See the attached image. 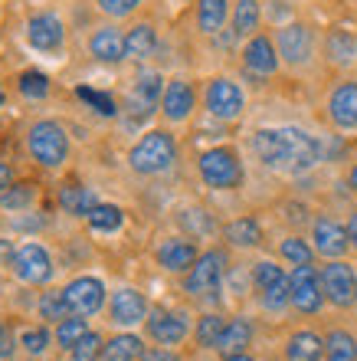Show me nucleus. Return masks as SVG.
Masks as SVG:
<instances>
[{"instance_id":"16","label":"nucleus","mask_w":357,"mask_h":361,"mask_svg":"<svg viewBox=\"0 0 357 361\" xmlns=\"http://www.w3.org/2000/svg\"><path fill=\"white\" fill-rule=\"evenodd\" d=\"M190 332V322L184 312H168V309H154L148 319V335L158 345H180Z\"/></svg>"},{"instance_id":"41","label":"nucleus","mask_w":357,"mask_h":361,"mask_svg":"<svg viewBox=\"0 0 357 361\" xmlns=\"http://www.w3.org/2000/svg\"><path fill=\"white\" fill-rule=\"evenodd\" d=\"M285 279V273L279 267H275V263H256L253 267V283H256V289H259V293H265V289H269V286H275V283H282Z\"/></svg>"},{"instance_id":"4","label":"nucleus","mask_w":357,"mask_h":361,"mask_svg":"<svg viewBox=\"0 0 357 361\" xmlns=\"http://www.w3.org/2000/svg\"><path fill=\"white\" fill-rule=\"evenodd\" d=\"M200 178L203 184L213 190H233L243 184V161H239V154L233 148H207V152L200 154Z\"/></svg>"},{"instance_id":"14","label":"nucleus","mask_w":357,"mask_h":361,"mask_svg":"<svg viewBox=\"0 0 357 361\" xmlns=\"http://www.w3.org/2000/svg\"><path fill=\"white\" fill-rule=\"evenodd\" d=\"M279 47L273 43V37H265V33H253L249 43L243 47V66L246 73H253V76L265 79L273 76L275 69H279Z\"/></svg>"},{"instance_id":"45","label":"nucleus","mask_w":357,"mask_h":361,"mask_svg":"<svg viewBox=\"0 0 357 361\" xmlns=\"http://www.w3.org/2000/svg\"><path fill=\"white\" fill-rule=\"evenodd\" d=\"M17 355V342H13V332H10V325L0 322V361H13Z\"/></svg>"},{"instance_id":"20","label":"nucleus","mask_w":357,"mask_h":361,"mask_svg":"<svg viewBox=\"0 0 357 361\" xmlns=\"http://www.w3.org/2000/svg\"><path fill=\"white\" fill-rule=\"evenodd\" d=\"M89 53H92L99 63H108V66L122 63L125 59V33L118 27H112V23H105V27H99L92 37H89Z\"/></svg>"},{"instance_id":"18","label":"nucleus","mask_w":357,"mask_h":361,"mask_svg":"<svg viewBox=\"0 0 357 361\" xmlns=\"http://www.w3.org/2000/svg\"><path fill=\"white\" fill-rule=\"evenodd\" d=\"M311 240H315V250L321 257H344L348 253V230L341 227L338 220L331 217H318L315 227H311Z\"/></svg>"},{"instance_id":"13","label":"nucleus","mask_w":357,"mask_h":361,"mask_svg":"<svg viewBox=\"0 0 357 361\" xmlns=\"http://www.w3.org/2000/svg\"><path fill=\"white\" fill-rule=\"evenodd\" d=\"M63 293H66V299H69V309H73L75 315H85V319L95 315L105 305V286H102V279H95V276H75Z\"/></svg>"},{"instance_id":"8","label":"nucleus","mask_w":357,"mask_h":361,"mask_svg":"<svg viewBox=\"0 0 357 361\" xmlns=\"http://www.w3.org/2000/svg\"><path fill=\"white\" fill-rule=\"evenodd\" d=\"M275 47L289 66H308L315 56V33L305 23H285L275 33Z\"/></svg>"},{"instance_id":"29","label":"nucleus","mask_w":357,"mask_h":361,"mask_svg":"<svg viewBox=\"0 0 357 361\" xmlns=\"http://www.w3.org/2000/svg\"><path fill=\"white\" fill-rule=\"evenodd\" d=\"M144 355V345L138 335H115L108 338V345L102 348V358L99 361H138Z\"/></svg>"},{"instance_id":"49","label":"nucleus","mask_w":357,"mask_h":361,"mask_svg":"<svg viewBox=\"0 0 357 361\" xmlns=\"http://www.w3.org/2000/svg\"><path fill=\"white\" fill-rule=\"evenodd\" d=\"M223 361H256V358H249V355H246V352H239V355H226Z\"/></svg>"},{"instance_id":"31","label":"nucleus","mask_w":357,"mask_h":361,"mask_svg":"<svg viewBox=\"0 0 357 361\" xmlns=\"http://www.w3.org/2000/svg\"><path fill=\"white\" fill-rule=\"evenodd\" d=\"M37 184L33 180H17V184H10L4 194H0V207L4 210H30V204L37 200Z\"/></svg>"},{"instance_id":"30","label":"nucleus","mask_w":357,"mask_h":361,"mask_svg":"<svg viewBox=\"0 0 357 361\" xmlns=\"http://www.w3.org/2000/svg\"><path fill=\"white\" fill-rule=\"evenodd\" d=\"M223 233H226V240H230L233 247H243V250L259 247V243H263V227H259V220L256 217L233 220V224H226Z\"/></svg>"},{"instance_id":"11","label":"nucleus","mask_w":357,"mask_h":361,"mask_svg":"<svg viewBox=\"0 0 357 361\" xmlns=\"http://www.w3.org/2000/svg\"><path fill=\"white\" fill-rule=\"evenodd\" d=\"M289 286H292V305L299 312L311 315L318 312L321 302H325V289H321V276L315 273V267H295L289 276Z\"/></svg>"},{"instance_id":"35","label":"nucleus","mask_w":357,"mask_h":361,"mask_svg":"<svg viewBox=\"0 0 357 361\" xmlns=\"http://www.w3.org/2000/svg\"><path fill=\"white\" fill-rule=\"evenodd\" d=\"M39 315H43L46 322H63L66 315H73L66 293H63V289H49V293L39 295Z\"/></svg>"},{"instance_id":"44","label":"nucleus","mask_w":357,"mask_h":361,"mask_svg":"<svg viewBox=\"0 0 357 361\" xmlns=\"http://www.w3.org/2000/svg\"><path fill=\"white\" fill-rule=\"evenodd\" d=\"M180 224L187 230H194V233H207L210 230V220L203 210H184V214H180Z\"/></svg>"},{"instance_id":"27","label":"nucleus","mask_w":357,"mask_h":361,"mask_svg":"<svg viewBox=\"0 0 357 361\" xmlns=\"http://www.w3.org/2000/svg\"><path fill=\"white\" fill-rule=\"evenodd\" d=\"M230 20H233V37H253V33H259V23H263L259 0H236Z\"/></svg>"},{"instance_id":"22","label":"nucleus","mask_w":357,"mask_h":361,"mask_svg":"<svg viewBox=\"0 0 357 361\" xmlns=\"http://www.w3.org/2000/svg\"><path fill=\"white\" fill-rule=\"evenodd\" d=\"M158 49V33L151 23H134L128 33H125V59H134V63H144V59L154 56Z\"/></svg>"},{"instance_id":"19","label":"nucleus","mask_w":357,"mask_h":361,"mask_svg":"<svg viewBox=\"0 0 357 361\" xmlns=\"http://www.w3.org/2000/svg\"><path fill=\"white\" fill-rule=\"evenodd\" d=\"M108 315H112L115 325H138L148 315V299H144L138 289H118L108 302Z\"/></svg>"},{"instance_id":"33","label":"nucleus","mask_w":357,"mask_h":361,"mask_svg":"<svg viewBox=\"0 0 357 361\" xmlns=\"http://www.w3.org/2000/svg\"><path fill=\"white\" fill-rule=\"evenodd\" d=\"M17 89L23 99H30V102H39V99H46L49 89H53V82H49L46 73H39V69H23L17 79Z\"/></svg>"},{"instance_id":"3","label":"nucleus","mask_w":357,"mask_h":361,"mask_svg":"<svg viewBox=\"0 0 357 361\" xmlns=\"http://www.w3.org/2000/svg\"><path fill=\"white\" fill-rule=\"evenodd\" d=\"M177 158V142L174 135L164 132V128H154L134 145L128 152V164H132L134 174H144V178H154V174H164Z\"/></svg>"},{"instance_id":"50","label":"nucleus","mask_w":357,"mask_h":361,"mask_svg":"<svg viewBox=\"0 0 357 361\" xmlns=\"http://www.w3.org/2000/svg\"><path fill=\"white\" fill-rule=\"evenodd\" d=\"M0 257H13V250H10L7 240H0Z\"/></svg>"},{"instance_id":"7","label":"nucleus","mask_w":357,"mask_h":361,"mask_svg":"<svg viewBox=\"0 0 357 361\" xmlns=\"http://www.w3.org/2000/svg\"><path fill=\"white\" fill-rule=\"evenodd\" d=\"M203 105H207V112L213 115V118H220V122H233V118L243 115L246 95L233 79L216 76V79H210L207 89H203Z\"/></svg>"},{"instance_id":"43","label":"nucleus","mask_w":357,"mask_h":361,"mask_svg":"<svg viewBox=\"0 0 357 361\" xmlns=\"http://www.w3.org/2000/svg\"><path fill=\"white\" fill-rule=\"evenodd\" d=\"M20 348L27 355H43L49 348V332L46 329H27L20 335Z\"/></svg>"},{"instance_id":"39","label":"nucleus","mask_w":357,"mask_h":361,"mask_svg":"<svg viewBox=\"0 0 357 361\" xmlns=\"http://www.w3.org/2000/svg\"><path fill=\"white\" fill-rule=\"evenodd\" d=\"M226 329V322L220 319V315H203L197 325V345L200 348H216V342H220V332Z\"/></svg>"},{"instance_id":"21","label":"nucleus","mask_w":357,"mask_h":361,"mask_svg":"<svg viewBox=\"0 0 357 361\" xmlns=\"http://www.w3.org/2000/svg\"><path fill=\"white\" fill-rule=\"evenodd\" d=\"M158 263L170 273H184L197 263V247L190 240H168L158 247Z\"/></svg>"},{"instance_id":"5","label":"nucleus","mask_w":357,"mask_h":361,"mask_svg":"<svg viewBox=\"0 0 357 361\" xmlns=\"http://www.w3.org/2000/svg\"><path fill=\"white\" fill-rule=\"evenodd\" d=\"M23 39L37 53H63V47H66V23H63L56 10H39V13H33L27 20Z\"/></svg>"},{"instance_id":"51","label":"nucleus","mask_w":357,"mask_h":361,"mask_svg":"<svg viewBox=\"0 0 357 361\" xmlns=\"http://www.w3.org/2000/svg\"><path fill=\"white\" fill-rule=\"evenodd\" d=\"M351 188H354V194H357V164L351 168Z\"/></svg>"},{"instance_id":"15","label":"nucleus","mask_w":357,"mask_h":361,"mask_svg":"<svg viewBox=\"0 0 357 361\" xmlns=\"http://www.w3.org/2000/svg\"><path fill=\"white\" fill-rule=\"evenodd\" d=\"M194 105H197V92L190 86L187 79H170L164 86V95H161V112L168 122H187L194 115Z\"/></svg>"},{"instance_id":"24","label":"nucleus","mask_w":357,"mask_h":361,"mask_svg":"<svg viewBox=\"0 0 357 361\" xmlns=\"http://www.w3.org/2000/svg\"><path fill=\"white\" fill-rule=\"evenodd\" d=\"M56 204L73 217H89V210L99 204L95 200V190L85 188V184H63L56 194Z\"/></svg>"},{"instance_id":"12","label":"nucleus","mask_w":357,"mask_h":361,"mask_svg":"<svg viewBox=\"0 0 357 361\" xmlns=\"http://www.w3.org/2000/svg\"><path fill=\"white\" fill-rule=\"evenodd\" d=\"M328 118L341 132H357V82L344 79L328 95Z\"/></svg>"},{"instance_id":"25","label":"nucleus","mask_w":357,"mask_h":361,"mask_svg":"<svg viewBox=\"0 0 357 361\" xmlns=\"http://www.w3.org/2000/svg\"><path fill=\"white\" fill-rule=\"evenodd\" d=\"M325 56L334 66H351L357 59V37L351 30H331L328 37H325Z\"/></svg>"},{"instance_id":"52","label":"nucleus","mask_w":357,"mask_h":361,"mask_svg":"<svg viewBox=\"0 0 357 361\" xmlns=\"http://www.w3.org/2000/svg\"><path fill=\"white\" fill-rule=\"evenodd\" d=\"M7 102V92H4V86H0V105Z\"/></svg>"},{"instance_id":"2","label":"nucleus","mask_w":357,"mask_h":361,"mask_svg":"<svg viewBox=\"0 0 357 361\" xmlns=\"http://www.w3.org/2000/svg\"><path fill=\"white\" fill-rule=\"evenodd\" d=\"M27 152L39 168L56 171L69 161V135L56 118H37L27 128Z\"/></svg>"},{"instance_id":"46","label":"nucleus","mask_w":357,"mask_h":361,"mask_svg":"<svg viewBox=\"0 0 357 361\" xmlns=\"http://www.w3.org/2000/svg\"><path fill=\"white\" fill-rule=\"evenodd\" d=\"M138 361H180L174 352H168V348H154V352H144Z\"/></svg>"},{"instance_id":"36","label":"nucleus","mask_w":357,"mask_h":361,"mask_svg":"<svg viewBox=\"0 0 357 361\" xmlns=\"http://www.w3.org/2000/svg\"><path fill=\"white\" fill-rule=\"evenodd\" d=\"M89 332V322H85V315H66V319H63V322H56V345L59 348H73L75 342H79V338H82V335Z\"/></svg>"},{"instance_id":"37","label":"nucleus","mask_w":357,"mask_h":361,"mask_svg":"<svg viewBox=\"0 0 357 361\" xmlns=\"http://www.w3.org/2000/svg\"><path fill=\"white\" fill-rule=\"evenodd\" d=\"M75 95H79L89 109L105 115V118H115V115H118V105H115V99L108 92H99V89H89V86H75Z\"/></svg>"},{"instance_id":"23","label":"nucleus","mask_w":357,"mask_h":361,"mask_svg":"<svg viewBox=\"0 0 357 361\" xmlns=\"http://www.w3.org/2000/svg\"><path fill=\"white\" fill-rule=\"evenodd\" d=\"M230 13V0H197V30L203 37H216L223 33Z\"/></svg>"},{"instance_id":"9","label":"nucleus","mask_w":357,"mask_h":361,"mask_svg":"<svg viewBox=\"0 0 357 361\" xmlns=\"http://www.w3.org/2000/svg\"><path fill=\"white\" fill-rule=\"evenodd\" d=\"M321 289H325V299L338 309H351L357 302V273L348 267V263H328L321 269Z\"/></svg>"},{"instance_id":"34","label":"nucleus","mask_w":357,"mask_h":361,"mask_svg":"<svg viewBox=\"0 0 357 361\" xmlns=\"http://www.w3.org/2000/svg\"><path fill=\"white\" fill-rule=\"evenodd\" d=\"M122 207H115V204H95L92 210H89V227L99 230V233H115V230L122 227Z\"/></svg>"},{"instance_id":"26","label":"nucleus","mask_w":357,"mask_h":361,"mask_svg":"<svg viewBox=\"0 0 357 361\" xmlns=\"http://www.w3.org/2000/svg\"><path fill=\"white\" fill-rule=\"evenodd\" d=\"M249 342H253V325H249V319H233V322H226V329L220 332L216 352L220 355H239V352H246V345Z\"/></svg>"},{"instance_id":"32","label":"nucleus","mask_w":357,"mask_h":361,"mask_svg":"<svg viewBox=\"0 0 357 361\" xmlns=\"http://www.w3.org/2000/svg\"><path fill=\"white\" fill-rule=\"evenodd\" d=\"M325 361H357V338L351 332H331L325 338Z\"/></svg>"},{"instance_id":"42","label":"nucleus","mask_w":357,"mask_h":361,"mask_svg":"<svg viewBox=\"0 0 357 361\" xmlns=\"http://www.w3.org/2000/svg\"><path fill=\"white\" fill-rule=\"evenodd\" d=\"M95 7L102 10L105 17L125 20V17H132L134 10L142 7V0H95Z\"/></svg>"},{"instance_id":"6","label":"nucleus","mask_w":357,"mask_h":361,"mask_svg":"<svg viewBox=\"0 0 357 361\" xmlns=\"http://www.w3.org/2000/svg\"><path fill=\"white\" fill-rule=\"evenodd\" d=\"M10 269H13V276H17L20 283L43 286V283L53 279V257H49L39 243L27 240V243H20V247L13 250V257H10Z\"/></svg>"},{"instance_id":"28","label":"nucleus","mask_w":357,"mask_h":361,"mask_svg":"<svg viewBox=\"0 0 357 361\" xmlns=\"http://www.w3.org/2000/svg\"><path fill=\"white\" fill-rule=\"evenodd\" d=\"M325 355V338L315 332H295L285 345V358L289 361H321Z\"/></svg>"},{"instance_id":"48","label":"nucleus","mask_w":357,"mask_h":361,"mask_svg":"<svg viewBox=\"0 0 357 361\" xmlns=\"http://www.w3.org/2000/svg\"><path fill=\"white\" fill-rule=\"evenodd\" d=\"M348 237H351V243L357 247V210L351 214V224H348Z\"/></svg>"},{"instance_id":"40","label":"nucleus","mask_w":357,"mask_h":361,"mask_svg":"<svg viewBox=\"0 0 357 361\" xmlns=\"http://www.w3.org/2000/svg\"><path fill=\"white\" fill-rule=\"evenodd\" d=\"M282 259H289L292 267H308L311 263V247L305 243L301 237H289V240H282Z\"/></svg>"},{"instance_id":"10","label":"nucleus","mask_w":357,"mask_h":361,"mask_svg":"<svg viewBox=\"0 0 357 361\" xmlns=\"http://www.w3.org/2000/svg\"><path fill=\"white\" fill-rule=\"evenodd\" d=\"M223 273H226V253L223 250H210V253L197 257V263L190 267L187 279H184V289L190 295H210L220 289Z\"/></svg>"},{"instance_id":"17","label":"nucleus","mask_w":357,"mask_h":361,"mask_svg":"<svg viewBox=\"0 0 357 361\" xmlns=\"http://www.w3.org/2000/svg\"><path fill=\"white\" fill-rule=\"evenodd\" d=\"M161 95H164V76L161 73H154V69H144V73H138L134 76V86H132V99H128V105H132V112L138 109V115H151L154 109L161 105Z\"/></svg>"},{"instance_id":"38","label":"nucleus","mask_w":357,"mask_h":361,"mask_svg":"<svg viewBox=\"0 0 357 361\" xmlns=\"http://www.w3.org/2000/svg\"><path fill=\"white\" fill-rule=\"evenodd\" d=\"M102 348H105L102 335H99V332H85L82 338L69 348V361H99V358H102Z\"/></svg>"},{"instance_id":"1","label":"nucleus","mask_w":357,"mask_h":361,"mask_svg":"<svg viewBox=\"0 0 357 361\" xmlns=\"http://www.w3.org/2000/svg\"><path fill=\"white\" fill-rule=\"evenodd\" d=\"M256 158L285 174H305L321 161V145L301 128H263L253 135Z\"/></svg>"},{"instance_id":"47","label":"nucleus","mask_w":357,"mask_h":361,"mask_svg":"<svg viewBox=\"0 0 357 361\" xmlns=\"http://www.w3.org/2000/svg\"><path fill=\"white\" fill-rule=\"evenodd\" d=\"M10 184H13V168L0 161V194H4V190H7Z\"/></svg>"}]
</instances>
